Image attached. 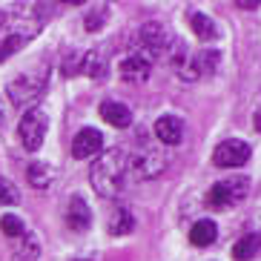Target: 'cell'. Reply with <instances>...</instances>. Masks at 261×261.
Segmentation results:
<instances>
[{
    "label": "cell",
    "instance_id": "1",
    "mask_svg": "<svg viewBox=\"0 0 261 261\" xmlns=\"http://www.w3.org/2000/svg\"><path fill=\"white\" fill-rule=\"evenodd\" d=\"M126 178H129V164H126V152L123 149H107V152H100L92 164V172H89L92 190L98 192L100 198H115V195H121Z\"/></svg>",
    "mask_w": 261,
    "mask_h": 261
},
{
    "label": "cell",
    "instance_id": "2",
    "mask_svg": "<svg viewBox=\"0 0 261 261\" xmlns=\"http://www.w3.org/2000/svg\"><path fill=\"white\" fill-rule=\"evenodd\" d=\"M46 81H49V66L46 63H40L38 69H29V72H20L15 81H9V98L15 107H29L35 100L43 95L46 89Z\"/></svg>",
    "mask_w": 261,
    "mask_h": 261
},
{
    "label": "cell",
    "instance_id": "3",
    "mask_svg": "<svg viewBox=\"0 0 261 261\" xmlns=\"http://www.w3.org/2000/svg\"><path fill=\"white\" fill-rule=\"evenodd\" d=\"M38 32H40V23L29 20V17H15V20L0 26V63L12 58L17 49H23Z\"/></svg>",
    "mask_w": 261,
    "mask_h": 261
},
{
    "label": "cell",
    "instance_id": "4",
    "mask_svg": "<svg viewBox=\"0 0 261 261\" xmlns=\"http://www.w3.org/2000/svg\"><path fill=\"white\" fill-rule=\"evenodd\" d=\"M247 190H250V181L247 178H230V181H218V184L210 187L207 192V204L213 210H230L236 204L247 198Z\"/></svg>",
    "mask_w": 261,
    "mask_h": 261
},
{
    "label": "cell",
    "instance_id": "5",
    "mask_svg": "<svg viewBox=\"0 0 261 261\" xmlns=\"http://www.w3.org/2000/svg\"><path fill=\"white\" fill-rule=\"evenodd\" d=\"M172 43H175V38L169 35L167 29H164L161 23H144L138 29V38H135V46H138L141 55H146L149 61H152L155 55H169V49H172Z\"/></svg>",
    "mask_w": 261,
    "mask_h": 261
},
{
    "label": "cell",
    "instance_id": "6",
    "mask_svg": "<svg viewBox=\"0 0 261 261\" xmlns=\"http://www.w3.org/2000/svg\"><path fill=\"white\" fill-rule=\"evenodd\" d=\"M126 164H129V172L138 181H146V178H155L164 172V152L158 146H141L138 152H126Z\"/></svg>",
    "mask_w": 261,
    "mask_h": 261
},
{
    "label": "cell",
    "instance_id": "7",
    "mask_svg": "<svg viewBox=\"0 0 261 261\" xmlns=\"http://www.w3.org/2000/svg\"><path fill=\"white\" fill-rule=\"evenodd\" d=\"M46 129H49V118L46 112L40 107L29 109L23 118H20V126H17V135H20V144L26 146V149H40V144H43V138H46Z\"/></svg>",
    "mask_w": 261,
    "mask_h": 261
},
{
    "label": "cell",
    "instance_id": "8",
    "mask_svg": "<svg viewBox=\"0 0 261 261\" xmlns=\"http://www.w3.org/2000/svg\"><path fill=\"white\" fill-rule=\"evenodd\" d=\"M218 58H221L218 52H210V49H204V52H198V55H190V58H184V61H181V66H178L175 72L184 77V81H201V77L213 75V72L218 69Z\"/></svg>",
    "mask_w": 261,
    "mask_h": 261
},
{
    "label": "cell",
    "instance_id": "9",
    "mask_svg": "<svg viewBox=\"0 0 261 261\" xmlns=\"http://www.w3.org/2000/svg\"><path fill=\"white\" fill-rule=\"evenodd\" d=\"M247 158H250V146L238 138H227L218 144V149L213 152V164L221 169H236V167H244Z\"/></svg>",
    "mask_w": 261,
    "mask_h": 261
},
{
    "label": "cell",
    "instance_id": "10",
    "mask_svg": "<svg viewBox=\"0 0 261 261\" xmlns=\"http://www.w3.org/2000/svg\"><path fill=\"white\" fill-rule=\"evenodd\" d=\"M103 152V135H100L98 129H92V126H86V129H81L72 138V155H75L77 161H84V158H92V155Z\"/></svg>",
    "mask_w": 261,
    "mask_h": 261
},
{
    "label": "cell",
    "instance_id": "11",
    "mask_svg": "<svg viewBox=\"0 0 261 261\" xmlns=\"http://www.w3.org/2000/svg\"><path fill=\"white\" fill-rule=\"evenodd\" d=\"M118 72H121L123 81H129V84H141V81H146L149 72H152V61H149L146 55H141V52H132V55H126V58L121 61Z\"/></svg>",
    "mask_w": 261,
    "mask_h": 261
},
{
    "label": "cell",
    "instance_id": "12",
    "mask_svg": "<svg viewBox=\"0 0 261 261\" xmlns=\"http://www.w3.org/2000/svg\"><path fill=\"white\" fill-rule=\"evenodd\" d=\"M92 224V213H89V204H86L81 195H72L69 204H66V227L75 232H84L89 230Z\"/></svg>",
    "mask_w": 261,
    "mask_h": 261
},
{
    "label": "cell",
    "instance_id": "13",
    "mask_svg": "<svg viewBox=\"0 0 261 261\" xmlns=\"http://www.w3.org/2000/svg\"><path fill=\"white\" fill-rule=\"evenodd\" d=\"M155 135H158L161 144L178 146L181 138H184V123H181V118H175V115H161L158 121H155Z\"/></svg>",
    "mask_w": 261,
    "mask_h": 261
},
{
    "label": "cell",
    "instance_id": "14",
    "mask_svg": "<svg viewBox=\"0 0 261 261\" xmlns=\"http://www.w3.org/2000/svg\"><path fill=\"white\" fill-rule=\"evenodd\" d=\"M98 112H100V118H103L109 126H115V129H126L132 123V109L126 107V103H121V100H103Z\"/></svg>",
    "mask_w": 261,
    "mask_h": 261
},
{
    "label": "cell",
    "instance_id": "15",
    "mask_svg": "<svg viewBox=\"0 0 261 261\" xmlns=\"http://www.w3.org/2000/svg\"><path fill=\"white\" fill-rule=\"evenodd\" d=\"M12 258L15 261H38L40 255V241L35 232H20L17 238H12Z\"/></svg>",
    "mask_w": 261,
    "mask_h": 261
},
{
    "label": "cell",
    "instance_id": "16",
    "mask_svg": "<svg viewBox=\"0 0 261 261\" xmlns=\"http://www.w3.org/2000/svg\"><path fill=\"white\" fill-rule=\"evenodd\" d=\"M215 236H218V227H215L213 218H201V221H195V227L190 230V241L195 247H210L215 241Z\"/></svg>",
    "mask_w": 261,
    "mask_h": 261
},
{
    "label": "cell",
    "instance_id": "17",
    "mask_svg": "<svg viewBox=\"0 0 261 261\" xmlns=\"http://www.w3.org/2000/svg\"><path fill=\"white\" fill-rule=\"evenodd\" d=\"M81 72L89 75L92 81H103V77H107V58H103L98 49L86 52V58H81Z\"/></svg>",
    "mask_w": 261,
    "mask_h": 261
},
{
    "label": "cell",
    "instance_id": "18",
    "mask_svg": "<svg viewBox=\"0 0 261 261\" xmlns=\"http://www.w3.org/2000/svg\"><path fill=\"white\" fill-rule=\"evenodd\" d=\"M132 213L126 207H115L112 210V215H109V236H126V232L132 230Z\"/></svg>",
    "mask_w": 261,
    "mask_h": 261
},
{
    "label": "cell",
    "instance_id": "19",
    "mask_svg": "<svg viewBox=\"0 0 261 261\" xmlns=\"http://www.w3.org/2000/svg\"><path fill=\"white\" fill-rule=\"evenodd\" d=\"M26 175H29V184H32V187H38V190H46V187L52 184L55 172H52V167H49V164L35 161V164H29Z\"/></svg>",
    "mask_w": 261,
    "mask_h": 261
},
{
    "label": "cell",
    "instance_id": "20",
    "mask_svg": "<svg viewBox=\"0 0 261 261\" xmlns=\"http://www.w3.org/2000/svg\"><path fill=\"white\" fill-rule=\"evenodd\" d=\"M190 26H192V32H195L201 40H213L215 35H218L215 23L204 15V12H190Z\"/></svg>",
    "mask_w": 261,
    "mask_h": 261
},
{
    "label": "cell",
    "instance_id": "21",
    "mask_svg": "<svg viewBox=\"0 0 261 261\" xmlns=\"http://www.w3.org/2000/svg\"><path fill=\"white\" fill-rule=\"evenodd\" d=\"M255 255H258V236H255V232L244 236L236 247H232V258L236 261H253Z\"/></svg>",
    "mask_w": 261,
    "mask_h": 261
},
{
    "label": "cell",
    "instance_id": "22",
    "mask_svg": "<svg viewBox=\"0 0 261 261\" xmlns=\"http://www.w3.org/2000/svg\"><path fill=\"white\" fill-rule=\"evenodd\" d=\"M0 232H3L6 238H17L20 232H26L23 218H20V215H12V213L0 215Z\"/></svg>",
    "mask_w": 261,
    "mask_h": 261
},
{
    "label": "cell",
    "instance_id": "23",
    "mask_svg": "<svg viewBox=\"0 0 261 261\" xmlns=\"http://www.w3.org/2000/svg\"><path fill=\"white\" fill-rule=\"evenodd\" d=\"M15 204H20V190L0 175V207H15Z\"/></svg>",
    "mask_w": 261,
    "mask_h": 261
},
{
    "label": "cell",
    "instance_id": "24",
    "mask_svg": "<svg viewBox=\"0 0 261 261\" xmlns=\"http://www.w3.org/2000/svg\"><path fill=\"white\" fill-rule=\"evenodd\" d=\"M107 9H95V12H89V15H86V29H98V26H103L107 23Z\"/></svg>",
    "mask_w": 261,
    "mask_h": 261
},
{
    "label": "cell",
    "instance_id": "25",
    "mask_svg": "<svg viewBox=\"0 0 261 261\" xmlns=\"http://www.w3.org/2000/svg\"><path fill=\"white\" fill-rule=\"evenodd\" d=\"M236 3L241 9H255V6H258V0H236Z\"/></svg>",
    "mask_w": 261,
    "mask_h": 261
},
{
    "label": "cell",
    "instance_id": "26",
    "mask_svg": "<svg viewBox=\"0 0 261 261\" xmlns=\"http://www.w3.org/2000/svg\"><path fill=\"white\" fill-rule=\"evenodd\" d=\"M61 3H69V6H81L84 0H61Z\"/></svg>",
    "mask_w": 261,
    "mask_h": 261
},
{
    "label": "cell",
    "instance_id": "27",
    "mask_svg": "<svg viewBox=\"0 0 261 261\" xmlns=\"http://www.w3.org/2000/svg\"><path fill=\"white\" fill-rule=\"evenodd\" d=\"M3 121H6V115H3V103H0V126H3Z\"/></svg>",
    "mask_w": 261,
    "mask_h": 261
},
{
    "label": "cell",
    "instance_id": "28",
    "mask_svg": "<svg viewBox=\"0 0 261 261\" xmlns=\"http://www.w3.org/2000/svg\"><path fill=\"white\" fill-rule=\"evenodd\" d=\"M3 23H6V17H3V15H0V26H3Z\"/></svg>",
    "mask_w": 261,
    "mask_h": 261
}]
</instances>
